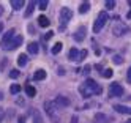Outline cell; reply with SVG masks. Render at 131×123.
Returning a JSON list of instances; mask_svg holds the SVG:
<instances>
[{"label": "cell", "mask_w": 131, "mask_h": 123, "mask_svg": "<svg viewBox=\"0 0 131 123\" xmlns=\"http://www.w3.org/2000/svg\"><path fill=\"white\" fill-rule=\"evenodd\" d=\"M36 3H38L40 9H46V8H48V5H49L48 0H40V2H36Z\"/></svg>", "instance_id": "cell-26"}, {"label": "cell", "mask_w": 131, "mask_h": 123, "mask_svg": "<svg viewBox=\"0 0 131 123\" xmlns=\"http://www.w3.org/2000/svg\"><path fill=\"white\" fill-rule=\"evenodd\" d=\"M2 120H3V109L0 107V121H2Z\"/></svg>", "instance_id": "cell-35"}, {"label": "cell", "mask_w": 131, "mask_h": 123, "mask_svg": "<svg viewBox=\"0 0 131 123\" xmlns=\"http://www.w3.org/2000/svg\"><path fill=\"white\" fill-rule=\"evenodd\" d=\"M95 123H109V117L104 114H96L95 115Z\"/></svg>", "instance_id": "cell-14"}, {"label": "cell", "mask_w": 131, "mask_h": 123, "mask_svg": "<svg viewBox=\"0 0 131 123\" xmlns=\"http://www.w3.org/2000/svg\"><path fill=\"white\" fill-rule=\"evenodd\" d=\"M25 93L29 95L30 98H33L36 95V90H35V87H32V85H25Z\"/></svg>", "instance_id": "cell-23"}, {"label": "cell", "mask_w": 131, "mask_h": 123, "mask_svg": "<svg viewBox=\"0 0 131 123\" xmlns=\"http://www.w3.org/2000/svg\"><path fill=\"white\" fill-rule=\"evenodd\" d=\"M87 49H84V51H79V62H82L84 59H85V57H87Z\"/></svg>", "instance_id": "cell-28"}, {"label": "cell", "mask_w": 131, "mask_h": 123, "mask_svg": "<svg viewBox=\"0 0 131 123\" xmlns=\"http://www.w3.org/2000/svg\"><path fill=\"white\" fill-rule=\"evenodd\" d=\"M123 123H131V120H126V121H123Z\"/></svg>", "instance_id": "cell-43"}, {"label": "cell", "mask_w": 131, "mask_h": 123, "mask_svg": "<svg viewBox=\"0 0 131 123\" xmlns=\"http://www.w3.org/2000/svg\"><path fill=\"white\" fill-rule=\"evenodd\" d=\"M33 79L35 81H43V79H46V71L44 70H36L35 74H33Z\"/></svg>", "instance_id": "cell-15"}, {"label": "cell", "mask_w": 131, "mask_h": 123, "mask_svg": "<svg viewBox=\"0 0 131 123\" xmlns=\"http://www.w3.org/2000/svg\"><path fill=\"white\" fill-rule=\"evenodd\" d=\"M71 123H78V117H73L71 118Z\"/></svg>", "instance_id": "cell-37"}, {"label": "cell", "mask_w": 131, "mask_h": 123, "mask_svg": "<svg viewBox=\"0 0 131 123\" xmlns=\"http://www.w3.org/2000/svg\"><path fill=\"white\" fill-rule=\"evenodd\" d=\"M10 77H13V79L19 77V71H17V70H13V71H10Z\"/></svg>", "instance_id": "cell-29"}, {"label": "cell", "mask_w": 131, "mask_h": 123, "mask_svg": "<svg viewBox=\"0 0 131 123\" xmlns=\"http://www.w3.org/2000/svg\"><path fill=\"white\" fill-rule=\"evenodd\" d=\"M35 5H36V2H29V5H27V9H25V17H30V14L33 13V9H35Z\"/></svg>", "instance_id": "cell-17"}, {"label": "cell", "mask_w": 131, "mask_h": 123, "mask_svg": "<svg viewBox=\"0 0 131 123\" xmlns=\"http://www.w3.org/2000/svg\"><path fill=\"white\" fill-rule=\"evenodd\" d=\"M27 51H29V54H32V55H36V54L40 52V46H38V43H35V41L29 43V44H27Z\"/></svg>", "instance_id": "cell-11"}, {"label": "cell", "mask_w": 131, "mask_h": 123, "mask_svg": "<svg viewBox=\"0 0 131 123\" xmlns=\"http://www.w3.org/2000/svg\"><path fill=\"white\" fill-rule=\"evenodd\" d=\"M38 24H40V27H44V28H46V27H49L51 22H49V19L46 17L44 14H41V16L38 17Z\"/></svg>", "instance_id": "cell-16"}, {"label": "cell", "mask_w": 131, "mask_h": 123, "mask_svg": "<svg viewBox=\"0 0 131 123\" xmlns=\"http://www.w3.org/2000/svg\"><path fill=\"white\" fill-rule=\"evenodd\" d=\"M79 92H81V95H82V98H90V96H92V93L89 92V88L85 87V85H81V87H79Z\"/></svg>", "instance_id": "cell-20"}, {"label": "cell", "mask_w": 131, "mask_h": 123, "mask_svg": "<svg viewBox=\"0 0 131 123\" xmlns=\"http://www.w3.org/2000/svg\"><path fill=\"white\" fill-rule=\"evenodd\" d=\"M57 74H59V76H63V74H65V70H63V68H59V70H57Z\"/></svg>", "instance_id": "cell-34"}, {"label": "cell", "mask_w": 131, "mask_h": 123, "mask_svg": "<svg viewBox=\"0 0 131 123\" xmlns=\"http://www.w3.org/2000/svg\"><path fill=\"white\" fill-rule=\"evenodd\" d=\"M114 109L117 112H120V114H128V115H131V107H126V106H123V104H115Z\"/></svg>", "instance_id": "cell-13"}, {"label": "cell", "mask_w": 131, "mask_h": 123, "mask_svg": "<svg viewBox=\"0 0 131 123\" xmlns=\"http://www.w3.org/2000/svg\"><path fill=\"white\" fill-rule=\"evenodd\" d=\"M10 3H11V6L16 9V11H17V9H21V8L25 5V3H24V0H11Z\"/></svg>", "instance_id": "cell-19"}, {"label": "cell", "mask_w": 131, "mask_h": 123, "mask_svg": "<svg viewBox=\"0 0 131 123\" xmlns=\"http://www.w3.org/2000/svg\"><path fill=\"white\" fill-rule=\"evenodd\" d=\"M27 62H29V57H27L25 54H21L19 57H17V65H19V66H25Z\"/></svg>", "instance_id": "cell-18"}, {"label": "cell", "mask_w": 131, "mask_h": 123, "mask_svg": "<svg viewBox=\"0 0 131 123\" xmlns=\"http://www.w3.org/2000/svg\"><path fill=\"white\" fill-rule=\"evenodd\" d=\"M49 38H52V32H49L48 35H46V40H49Z\"/></svg>", "instance_id": "cell-36"}, {"label": "cell", "mask_w": 131, "mask_h": 123, "mask_svg": "<svg viewBox=\"0 0 131 123\" xmlns=\"http://www.w3.org/2000/svg\"><path fill=\"white\" fill-rule=\"evenodd\" d=\"M3 99V95H2V92H0V101H2Z\"/></svg>", "instance_id": "cell-41"}, {"label": "cell", "mask_w": 131, "mask_h": 123, "mask_svg": "<svg viewBox=\"0 0 131 123\" xmlns=\"http://www.w3.org/2000/svg\"><path fill=\"white\" fill-rule=\"evenodd\" d=\"M2 30H3V24H0V33H2Z\"/></svg>", "instance_id": "cell-40"}, {"label": "cell", "mask_w": 131, "mask_h": 123, "mask_svg": "<svg viewBox=\"0 0 131 123\" xmlns=\"http://www.w3.org/2000/svg\"><path fill=\"white\" fill-rule=\"evenodd\" d=\"M84 85H85V87L89 88V92H90L92 95H101V92H103L101 85H100L98 82H95L93 79H87Z\"/></svg>", "instance_id": "cell-3"}, {"label": "cell", "mask_w": 131, "mask_h": 123, "mask_svg": "<svg viewBox=\"0 0 131 123\" xmlns=\"http://www.w3.org/2000/svg\"><path fill=\"white\" fill-rule=\"evenodd\" d=\"M90 68H92V66H90V65H85V68H84V71H82V73H84V74H85V76H87V74L90 73Z\"/></svg>", "instance_id": "cell-33"}, {"label": "cell", "mask_w": 131, "mask_h": 123, "mask_svg": "<svg viewBox=\"0 0 131 123\" xmlns=\"http://www.w3.org/2000/svg\"><path fill=\"white\" fill-rule=\"evenodd\" d=\"M10 92H11L13 95L19 93V92H21V85H19V84H14V85H11V87H10Z\"/></svg>", "instance_id": "cell-25"}, {"label": "cell", "mask_w": 131, "mask_h": 123, "mask_svg": "<svg viewBox=\"0 0 131 123\" xmlns=\"http://www.w3.org/2000/svg\"><path fill=\"white\" fill-rule=\"evenodd\" d=\"M33 123H44V120H43V117H41V114H40L38 110L33 112Z\"/></svg>", "instance_id": "cell-24"}, {"label": "cell", "mask_w": 131, "mask_h": 123, "mask_svg": "<svg viewBox=\"0 0 131 123\" xmlns=\"http://www.w3.org/2000/svg\"><path fill=\"white\" fill-rule=\"evenodd\" d=\"M109 96H123V87L118 82H112L109 85Z\"/></svg>", "instance_id": "cell-5"}, {"label": "cell", "mask_w": 131, "mask_h": 123, "mask_svg": "<svg viewBox=\"0 0 131 123\" xmlns=\"http://www.w3.org/2000/svg\"><path fill=\"white\" fill-rule=\"evenodd\" d=\"M114 6H115V2H114V0H107V2H106V8L112 9Z\"/></svg>", "instance_id": "cell-30"}, {"label": "cell", "mask_w": 131, "mask_h": 123, "mask_svg": "<svg viewBox=\"0 0 131 123\" xmlns=\"http://www.w3.org/2000/svg\"><path fill=\"white\" fill-rule=\"evenodd\" d=\"M22 41H24V36H21V35H16L13 40H11V43L8 44V47H6V51H14V49H17L21 44H22Z\"/></svg>", "instance_id": "cell-8"}, {"label": "cell", "mask_w": 131, "mask_h": 123, "mask_svg": "<svg viewBox=\"0 0 131 123\" xmlns=\"http://www.w3.org/2000/svg\"><path fill=\"white\" fill-rule=\"evenodd\" d=\"M44 110L52 120L57 118V106L54 104V101H44Z\"/></svg>", "instance_id": "cell-4"}, {"label": "cell", "mask_w": 131, "mask_h": 123, "mask_svg": "<svg viewBox=\"0 0 131 123\" xmlns=\"http://www.w3.org/2000/svg\"><path fill=\"white\" fill-rule=\"evenodd\" d=\"M126 17H128V19H131V11L128 13V16H126Z\"/></svg>", "instance_id": "cell-42"}, {"label": "cell", "mask_w": 131, "mask_h": 123, "mask_svg": "<svg viewBox=\"0 0 131 123\" xmlns=\"http://www.w3.org/2000/svg\"><path fill=\"white\" fill-rule=\"evenodd\" d=\"M87 11H90V2H84V3H81V6H79V13H87Z\"/></svg>", "instance_id": "cell-21"}, {"label": "cell", "mask_w": 131, "mask_h": 123, "mask_svg": "<svg viewBox=\"0 0 131 123\" xmlns=\"http://www.w3.org/2000/svg\"><path fill=\"white\" fill-rule=\"evenodd\" d=\"M19 123H25V120H24V118L21 117V118H19Z\"/></svg>", "instance_id": "cell-39"}, {"label": "cell", "mask_w": 131, "mask_h": 123, "mask_svg": "<svg viewBox=\"0 0 131 123\" xmlns=\"http://www.w3.org/2000/svg\"><path fill=\"white\" fill-rule=\"evenodd\" d=\"M112 60H114V63H117V65H120L122 62H123V59H122L120 55H114V59H112Z\"/></svg>", "instance_id": "cell-31"}, {"label": "cell", "mask_w": 131, "mask_h": 123, "mask_svg": "<svg viewBox=\"0 0 131 123\" xmlns=\"http://www.w3.org/2000/svg\"><path fill=\"white\" fill-rule=\"evenodd\" d=\"M70 103H71V101H70L67 96H63V95H59V96L55 98V101H54V104L57 106V109H59V107H68Z\"/></svg>", "instance_id": "cell-9"}, {"label": "cell", "mask_w": 131, "mask_h": 123, "mask_svg": "<svg viewBox=\"0 0 131 123\" xmlns=\"http://www.w3.org/2000/svg\"><path fill=\"white\" fill-rule=\"evenodd\" d=\"M73 19V11L70 8H67V6H63L62 9H60V30H65L67 28V24Z\"/></svg>", "instance_id": "cell-1"}, {"label": "cell", "mask_w": 131, "mask_h": 123, "mask_svg": "<svg viewBox=\"0 0 131 123\" xmlns=\"http://www.w3.org/2000/svg\"><path fill=\"white\" fill-rule=\"evenodd\" d=\"M129 30V28L123 24V22H120V21H117V24L114 25V28H112V33H114L115 36H120V35H125L126 32Z\"/></svg>", "instance_id": "cell-7"}, {"label": "cell", "mask_w": 131, "mask_h": 123, "mask_svg": "<svg viewBox=\"0 0 131 123\" xmlns=\"http://www.w3.org/2000/svg\"><path fill=\"white\" fill-rule=\"evenodd\" d=\"M126 81H128V84H131V68H128V73H126Z\"/></svg>", "instance_id": "cell-32"}, {"label": "cell", "mask_w": 131, "mask_h": 123, "mask_svg": "<svg viewBox=\"0 0 131 123\" xmlns=\"http://www.w3.org/2000/svg\"><path fill=\"white\" fill-rule=\"evenodd\" d=\"M68 59H70L71 62H79V51L76 49V47H71V49H70Z\"/></svg>", "instance_id": "cell-12"}, {"label": "cell", "mask_w": 131, "mask_h": 123, "mask_svg": "<svg viewBox=\"0 0 131 123\" xmlns=\"http://www.w3.org/2000/svg\"><path fill=\"white\" fill-rule=\"evenodd\" d=\"M107 19H109L107 13H106V11H101V13L98 14V17L95 19V22H93V32H95V33L101 32V28H103V27L106 25V22H107Z\"/></svg>", "instance_id": "cell-2"}, {"label": "cell", "mask_w": 131, "mask_h": 123, "mask_svg": "<svg viewBox=\"0 0 131 123\" xmlns=\"http://www.w3.org/2000/svg\"><path fill=\"white\" fill-rule=\"evenodd\" d=\"M85 32H87V30H85V27H82V25H81V27L78 28V32L73 35V38H74L76 41L81 43V41H84V38H85Z\"/></svg>", "instance_id": "cell-10"}, {"label": "cell", "mask_w": 131, "mask_h": 123, "mask_svg": "<svg viewBox=\"0 0 131 123\" xmlns=\"http://www.w3.org/2000/svg\"><path fill=\"white\" fill-rule=\"evenodd\" d=\"M101 74H103V77H107V79H109V77H112V74H114V71L107 68V70H104V71H103Z\"/></svg>", "instance_id": "cell-27"}, {"label": "cell", "mask_w": 131, "mask_h": 123, "mask_svg": "<svg viewBox=\"0 0 131 123\" xmlns=\"http://www.w3.org/2000/svg\"><path fill=\"white\" fill-rule=\"evenodd\" d=\"M14 36H16V30H14V28H10V30L6 32V35L3 36V40H2V43H0V44H2V49H5V51H6V47H8V44L11 43V40H13Z\"/></svg>", "instance_id": "cell-6"}, {"label": "cell", "mask_w": 131, "mask_h": 123, "mask_svg": "<svg viewBox=\"0 0 131 123\" xmlns=\"http://www.w3.org/2000/svg\"><path fill=\"white\" fill-rule=\"evenodd\" d=\"M62 49H63V44H62V43H55V44H54V47H52V51H51V52H52L54 55H57L59 52H62Z\"/></svg>", "instance_id": "cell-22"}, {"label": "cell", "mask_w": 131, "mask_h": 123, "mask_svg": "<svg viewBox=\"0 0 131 123\" xmlns=\"http://www.w3.org/2000/svg\"><path fill=\"white\" fill-rule=\"evenodd\" d=\"M2 14H3V6L0 5V16H2Z\"/></svg>", "instance_id": "cell-38"}]
</instances>
